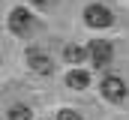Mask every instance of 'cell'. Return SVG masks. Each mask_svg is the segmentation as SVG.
I'll list each match as a JSON object with an SVG mask.
<instances>
[{
  "instance_id": "obj_1",
  "label": "cell",
  "mask_w": 129,
  "mask_h": 120,
  "mask_svg": "<svg viewBox=\"0 0 129 120\" xmlns=\"http://www.w3.org/2000/svg\"><path fill=\"white\" fill-rule=\"evenodd\" d=\"M84 21L90 24V27H108L111 21H114V15H111V9L108 6H99V3H93V6H87L84 9Z\"/></svg>"
},
{
  "instance_id": "obj_2",
  "label": "cell",
  "mask_w": 129,
  "mask_h": 120,
  "mask_svg": "<svg viewBox=\"0 0 129 120\" xmlns=\"http://www.w3.org/2000/svg\"><path fill=\"white\" fill-rule=\"evenodd\" d=\"M102 96H105L108 102H123V99H126V84H123V78L108 75V78L102 81Z\"/></svg>"
},
{
  "instance_id": "obj_3",
  "label": "cell",
  "mask_w": 129,
  "mask_h": 120,
  "mask_svg": "<svg viewBox=\"0 0 129 120\" xmlns=\"http://www.w3.org/2000/svg\"><path fill=\"white\" fill-rule=\"evenodd\" d=\"M87 54H90V60H93L96 66H108V63H111V54H114V48H111V42H105V39H93L90 48H87Z\"/></svg>"
},
{
  "instance_id": "obj_4",
  "label": "cell",
  "mask_w": 129,
  "mask_h": 120,
  "mask_svg": "<svg viewBox=\"0 0 129 120\" xmlns=\"http://www.w3.org/2000/svg\"><path fill=\"white\" fill-rule=\"evenodd\" d=\"M9 27H12V33L24 36V33L33 27V15L27 12V9H12V15H9Z\"/></svg>"
},
{
  "instance_id": "obj_5",
  "label": "cell",
  "mask_w": 129,
  "mask_h": 120,
  "mask_svg": "<svg viewBox=\"0 0 129 120\" xmlns=\"http://www.w3.org/2000/svg\"><path fill=\"white\" fill-rule=\"evenodd\" d=\"M27 63H30L33 72H39V75H51V60H48V54H42V51H27Z\"/></svg>"
},
{
  "instance_id": "obj_6",
  "label": "cell",
  "mask_w": 129,
  "mask_h": 120,
  "mask_svg": "<svg viewBox=\"0 0 129 120\" xmlns=\"http://www.w3.org/2000/svg\"><path fill=\"white\" fill-rule=\"evenodd\" d=\"M66 84H69V87H75V90H84L87 84H90V75H87V72H81V69H72V72L66 75Z\"/></svg>"
},
{
  "instance_id": "obj_7",
  "label": "cell",
  "mask_w": 129,
  "mask_h": 120,
  "mask_svg": "<svg viewBox=\"0 0 129 120\" xmlns=\"http://www.w3.org/2000/svg\"><path fill=\"white\" fill-rule=\"evenodd\" d=\"M63 57L69 60V63H81V60L87 57V51L81 48V45H66V51H63Z\"/></svg>"
},
{
  "instance_id": "obj_8",
  "label": "cell",
  "mask_w": 129,
  "mask_h": 120,
  "mask_svg": "<svg viewBox=\"0 0 129 120\" xmlns=\"http://www.w3.org/2000/svg\"><path fill=\"white\" fill-rule=\"evenodd\" d=\"M9 120H30V108L27 105H12L9 108Z\"/></svg>"
},
{
  "instance_id": "obj_9",
  "label": "cell",
  "mask_w": 129,
  "mask_h": 120,
  "mask_svg": "<svg viewBox=\"0 0 129 120\" xmlns=\"http://www.w3.org/2000/svg\"><path fill=\"white\" fill-rule=\"evenodd\" d=\"M57 120H81V114H75V111H69V108H63V111L57 114Z\"/></svg>"
},
{
  "instance_id": "obj_10",
  "label": "cell",
  "mask_w": 129,
  "mask_h": 120,
  "mask_svg": "<svg viewBox=\"0 0 129 120\" xmlns=\"http://www.w3.org/2000/svg\"><path fill=\"white\" fill-rule=\"evenodd\" d=\"M33 3H48V0H33Z\"/></svg>"
}]
</instances>
